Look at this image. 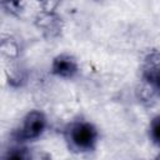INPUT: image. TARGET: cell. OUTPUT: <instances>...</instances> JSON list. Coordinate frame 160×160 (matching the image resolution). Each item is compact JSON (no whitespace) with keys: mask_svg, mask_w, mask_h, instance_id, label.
I'll list each match as a JSON object with an SVG mask.
<instances>
[{"mask_svg":"<svg viewBox=\"0 0 160 160\" xmlns=\"http://www.w3.org/2000/svg\"><path fill=\"white\" fill-rule=\"evenodd\" d=\"M1 6L5 11L12 15H18L22 11V1L21 0H1Z\"/></svg>","mask_w":160,"mask_h":160,"instance_id":"obj_8","label":"cell"},{"mask_svg":"<svg viewBox=\"0 0 160 160\" xmlns=\"http://www.w3.org/2000/svg\"><path fill=\"white\" fill-rule=\"evenodd\" d=\"M35 1H38L41 5L42 10L46 11H54L59 4V0H35Z\"/></svg>","mask_w":160,"mask_h":160,"instance_id":"obj_12","label":"cell"},{"mask_svg":"<svg viewBox=\"0 0 160 160\" xmlns=\"http://www.w3.org/2000/svg\"><path fill=\"white\" fill-rule=\"evenodd\" d=\"M159 90L160 86L142 80L136 89V98L145 106H152L159 99Z\"/></svg>","mask_w":160,"mask_h":160,"instance_id":"obj_6","label":"cell"},{"mask_svg":"<svg viewBox=\"0 0 160 160\" xmlns=\"http://www.w3.org/2000/svg\"><path fill=\"white\" fill-rule=\"evenodd\" d=\"M35 25L48 38H55L61 32L62 21L61 18L54 11L41 10L35 18Z\"/></svg>","mask_w":160,"mask_h":160,"instance_id":"obj_3","label":"cell"},{"mask_svg":"<svg viewBox=\"0 0 160 160\" xmlns=\"http://www.w3.org/2000/svg\"><path fill=\"white\" fill-rule=\"evenodd\" d=\"M79 65L74 56L69 54H60L54 58L51 62V72L59 78L69 79L78 74Z\"/></svg>","mask_w":160,"mask_h":160,"instance_id":"obj_4","label":"cell"},{"mask_svg":"<svg viewBox=\"0 0 160 160\" xmlns=\"http://www.w3.org/2000/svg\"><path fill=\"white\" fill-rule=\"evenodd\" d=\"M6 158H9V159H28V158H30V154L28 152L26 149L16 146L8 151Z\"/></svg>","mask_w":160,"mask_h":160,"instance_id":"obj_11","label":"cell"},{"mask_svg":"<svg viewBox=\"0 0 160 160\" xmlns=\"http://www.w3.org/2000/svg\"><path fill=\"white\" fill-rule=\"evenodd\" d=\"M141 76L144 81L151 82L160 86V72H159V52L158 50H151L144 59L141 68Z\"/></svg>","mask_w":160,"mask_h":160,"instance_id":"obj_5","label":"cell"},{"mask_svg":"<svg viewBox=\"0 0 160 160\" xmlns=\"http://www.w3.org/2000/svg\"><path fill=\"white\" fill-rule=\"evenodd\" d=\"M149 135L151 141L158 146L160 144V118L155 116L151 122H150V128H149Z\"/></svg>","mask_w":160,"mask_h":160,"instance_id":"obj_9","label":"cell"},{"mask_svg":"<svg viewBox=\"0 0 160 160\" xmlns=\"http://www.w3.org/2000/svg\"><path fill=\"white\" fill-rule=\"evenodd\" d=\"M8 80H9V84L10 85H12V86H20L25 81V74H24V71L20 68L14 69L8 75Z\"/></svg>","mask_w":160,"mask_h":160,"instance_id":"obj_10","label":"cell"},{"mask_svg":"<svg viewBox=\"0 0 160 160\" xmlns=\"http://www.w3.org/2000/svg\"><path fill=\"white\" fill-rule=\"evenodd\" d=\"M0 51L8 58H16L19 55L18 42L10 38L0 39Z\"/></svg>","mask_w":160,"mask_h":160,"instance_id":"obj_7","label":"cell"},{"mask_svg":"<svg viewBox=\"0 0 160 160\" xmlns=\"http://www.w3.org/2000/svg\"><path fill=\"white\" fill-rule=\"evenodd\" d=\"M46 128V118L39 110H31L25 115L20 126L15 130L14 138L18 142L38 139Z\"/></svg>","mask_w":160,"mask_h":160,"instance_id":"obj_2","label":"cell"},{"mask_svg":"<svg viewBox=\"0 0 160 160\" xmlns=\"http://www.w3.org/2000/svg\"><path fill=\"white\" fill-rule=\"evenodd\" d=\"M98 138L99 134L96 128L89 121H74L66 129V139L70 144V148L78 151L94 150Z\"/></svg>","mask_w":160,"mask_h":160,"instance_id":"obj_1","label":"cell"}]
</instances>
